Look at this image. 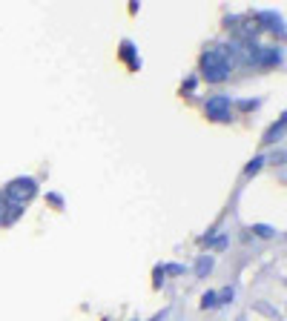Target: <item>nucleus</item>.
<instances>
[{"label":"nucleus","instance_id":"nucleus-1","mask_svg":"<svg viewBox=\"0 0 287 321\" xmlns=\"http://www.w3.org/2000/svg\"><path fill=\"white\" fill-rule=\"evenodd\" d=\"M201 75L210 80V83H221V80H227L230 75V63L224 58V52L218 49H207L201 55Z\"/></svg>","mask_w":287,"mask_h":321},{"label":"nucleus","instance_id":"nucleus-2","mask_svg":"<svg viewBox=\"0 0 287 321\" xmlns=\"http://www.w3.org/2000/svg\"><path fill=\"white\" fill-rule=\"evenodd\" d=\"M6 198L12 201V204H26V201H32L35 195H38V184H35V178H15L6 184V192H3Z\"/></svg>","mask_w":287,"mask_h":321},{"label":"nucleus","instance_id":"nucleus-3","mask_svg":"<svg viewBox=\"0 0 287 321\" xmlns=\"http://www.w3.org/2000/svg\"><path fill=\"white\" fill-rule=\"evenodd\" d=\"M207 118L218 120V123H227L233 115H230V98L227 95H216V98L207 100Z\"/></svg>","mask_w":287,"mask_h":321},{"label":"nucleus","instance_id":"nucleus-4","mask_svg":"<svg viewBox=\"0 0 287 321\" xmlns=\"http://www.w3.org/2000/svg\"><path fill=\"white\" fill-rule=\"evenodd\" d=\"M23 215V207L20 204H12L6 195H0V224H12L15 218Z\"/></svg>","mask_w":287,"mask_h":321},{"label":"nucleus","instance_id":"nucleus-5","mask_svg":"<svg viewBox=\"0 0 287 321\" xmlns=\"http://www.w3.org/2000/svg\"><path fill=\"white\" fill-rule=\"evenodd\" d=\"M284 126H287V118L281 115V118H278L276 123H273V126H270V129L264 132V140H261V143H276V140L281 138V132H284Z\"/></svg>","mask_w":287,"mask_h":321},{"label":"nucleus","instance_id":"nucleus-6","mask_svg":"<svg viewBox=\"0 0 287 321\" xmlns=\"http://www.w3.org/2000/svg\"><path fill=\"white\" fill-rule=\"evenodd\" d=\"M256 20H261V23H267L264 29H270V32H278V35H284V29H281V18H276L273 12H261Z\"/></svg>","mask_w":287,"mask_h":321},{"label":"nucleus","instance_id":"nucleus-7","mask_svg":"<svg viewBox=\"0 0 287 321\" xmlns=\"http://www.w3.org/2000/svg\"><path fill=\"white\" fill-rule=\"evenodd\" d=\"M210 270H213V255H201L198 264H196V275H198V278H204Z\"/></svg>","mask_w":287,"mask_h":321},{"label":"nucleus","instance_id":"nucleus-8","mask_svg":"<svg viewBox=\"0 0 287 321\" xmlns=\"http://www.w3.org/2000/svg\"><path fill=\"white\" fill-rule=\"evenodd\" d=\"M121 58L129 60V66H132V69H138V60H135V55H132V43H129V40L121 43Z\"/></svg>","mask_w":287,"mask_h":321},{"label":"nucleus","instance_id":"nucleus-9","mask_svg":"<svg viewBox=\"0 0 287 321\" xmlns=\"http://www.w3.org/2000/svg\"><path fill=\"white\" fill-rule=\"evenodd\" d=\"M250 232H256L258 238H273V235H276V230L267 227V224H253V230H250Z\"/></svg>","mask_w":287,"mask_h":321},{"label":"nucleus","instance_id":"nucleus-10","mask_svg":"<svg viewBox=\"0 0 287 321\" xmlns=\"http://www.w3.org/2000/svg\"><path fill=\"white\" fill-rule=\"evenodd\" d=\"M261 164H264V158H253V160H250L247 167H244V178H253V175L261 170Z\"/></svg>","mask_w":287,"mask_h":321},{"label":"nucleus","instance_id":"nucleus-11","mask_svg":"<svg viewBox=\"0 0 287 321\" xmlns=\"http://www.w3.org/2000/svg\"><path fill=\"white\" fill-rule=\"evenodd\" d=\"M201 307H204V310H213V307H218L216 292H204V298H201Z\"/></svg>","mask_w":287,"mask_h":321},{"label":"nucleus","instance_id":"nucleus-12","mask_svg":"<svg viewBox=\"0 0 287 321\" xmlns=\"http://www.w3.org/2000/svg\"><path fill=\"white\" fill-rule=\"evenodd\" d=\"M216 301H218V304H224V301H233V287H227V290L216 292Z\"/></svg>","mask_w":287,"mask_h":321},{"label":"nucleus","instance_id":"nucleus-13","mask_svg":"<svg viewBox=\"0 0 287 321\" xmlns=\"http://www.w3.org/2000/svg\"><path fill=\"white\" fill-rule=\"evenodd\" d=\"M164 272H172V275H181V272H184V267H181V264H172V267H167V270Z\"/></svg>","mask_w":287,"mask_h":321},{"label":"nucleus","instance_id":"nucleus-14","mask_svg":"<svg viewBox=\"0 0 287 321\" xmlns=\"http://www.w3.org/2000/svg\"><path fill=\"white\" fill-rule=\"evenodd\" d=\"M161 281H164V267H155V287H161Z\"/></svg>","mask_w":287,"mask_h":321}]
</instances>
